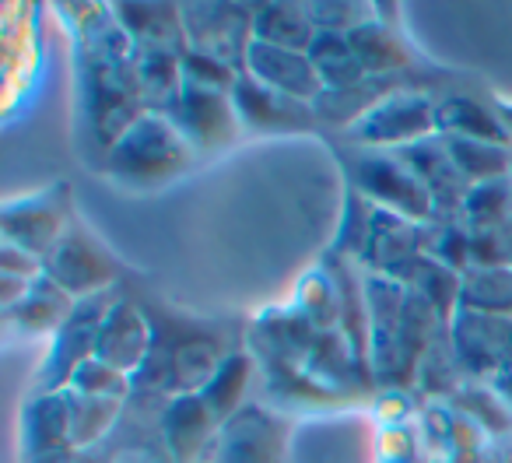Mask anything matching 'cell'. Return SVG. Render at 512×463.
I'll return each mask as SVG.
<instances>
[{
    "label": "cell",
    "mask_w": 512,
    "mask_h": 463,
    "mask_svg": "<svg viewBox=\"0 0 512 463\" xmlns=\"http://www.w3.org/2000/svg\"><path fill=\"white\" fill-rule=\"evenodd\" d=\"M81 85H85L88 120H92L95 137L106 144V151L130 123L151 113L144 102L141 78H137V50L127 32L116 25L113 11L102 15V29H92L88 36Z\"/></svg>",
    "instance_id": "obj_1"
},
{
    "label": "cell",
    "mask_w": 512,
    "mask_h": 463,
    "mask_svg": "<svg viewBox=\"0 0 512 463\" xmlns=\"http://www.w3.org/2000/svg\"><path fill=\"white\" fill-rule=\"evenodd\" d=\"M365 299L372 313V362H376L379 383H407L439 316L407 285L379 274L369 278Z\"/></svg>",
    "instance_id": "obj_2"
},
{
    "label": "cell",
    "mask_w": 512,
    "mask_h": 463,
    "mask_svg": "<svg viewBox=\"0 0 512 463\" xmlns=\"http://www.w3.org/2000/svg\"><path fill=\"white\" fill-rule=\"evenodd\" d=\"M197 151L169 113H144L106 151V172L130 186H158L183 176Z\"/></svg>",
    "instance_id": "obj_3"
},
{
    "label": "cell",
    "mask_w": 512,
    "mask_h": 463,
    "mask_svg": "<svg viewBox=\"0 0 512 463\" xmlns=\"http://www.w3.org/2000/svg\"><path fill=\"white\" fill-rule=\"evenodd\" d=\"M355 186L369 204H376L379 211H390L397 218L407 221H432L435 204L428 197V190L421 186V179L400 162V155H383V151H369V155L355 158L351 165Z\"/></svg>",
    "instance_id": "obj_4"
},
{
    "label": "cell",
    "mask_w": 512,
    "mask_h": 463,
    "mask_svg": "<svg viewBox=\"0 0 512 463\" xmlns=\"http://www.w3.org/2000/svg\"><path fill=\"white\" fill-rule=\"evenodd\" d=\"M67 214H71V190L67 183L46 186L39 193H29L22 200H11L0 214V228H4V243L22 246L32 257L46 260L57 243L67 236Z\"/></svg>",
    "instance_id": "obj_5"
},
{
    "label": "cell",
    "mask_w": 512,
    "mask_h": 463,
    "mask_svg": "<svg viewBox=\"0 0 512 463\" xmlns=\"http://www.w3.org/2000/svg\"><path fill=\"white\" fill-rule=\"evenodd\" d=\"M348 134L358 144L369 148H411L425 137L439 134V106L425 95H383L369 113H362L348 127Z\"/></svg>",
    "instance_id": "obj_6"
},
{
    "label": "cell",
    "mask_w": 512,
    "mask_h": 463,
    "mask_svg": "<svg viewBox=\"0 0 512 463\" xmlns=\"http://www.w3.org/2000/svg\"><path fill=\"white\" fill-rule=\"evenodd\" d=\"M256 8L242 4H183V25L190 50L218 57L235 71H246L249 46H253Z\"/></svg>",
    "instance_id": "obj_7"
},
{
    "label": "cell",
    "mask_w": 512,
    "mask_h": 463,
    "mask_svg": "<svg viewBox=\"0 0 512 463\" xmlns=\"http://www.w3.org/2000/svg\"><path fill=\"white\" fill-rule=\"evenodd\" d=\"M43 274L57 281L71 299L85 302L95 295H106L116 281V264L85 228H67V236L57 243V250L43 260Z\"/></svg>",
    "instance_id": "obj_8"
},
{
    "label": "cell",
    "mask_w": 512,
    "mask_h": 463,
    "mask_svg": "<svg viewBox=\"0 0 512 463\" xmlns=\"http://www.w3.org/2000/svg\"><path fill=\"white\" fill-rule=\"evenodd\" d=\"M113 306V299L95 295V299L78 302V309L71 313V320L53 334V344L46 351V362L39 365V390L43 393H64L71 376L78 372L81 362L95 358V334L99 323L106 316V309Z\"/></svg>",
    "instance_id": "obj_9"
},
{
    "label": "cell",
    "mask_w": 512,
    "mask_h": 463,
    "mask_svg": "<svg viewBox=\"0 0 512 463\" xmlns=\"http://www.w3.org/2000/svg\"><path fill=\"white\" fill-rule=\"evenodd\" d=\"M425 257H428V239L418 221L397 218V214L379 211L376 207L369 243H365V250H362V260H369L372 271H376L379 278L407 285Z\"/></svg>",
    "instance_id": "obj_10"
},
{
    "label": "cell",
    "mask_w": 512,
    "mask_h": 463,
    "mask_svg": "<svg viewBox=\"0 0 512 463\" xmlns=\"http://www.w3.org/2000/svg\"><path fill=\"white\" fill-rule=\"evenodd\" d=\"M64 393H39L22 411V463H78Z\"/></svg>",
    "instance_id": "obj_11"
},
{
    "label": "cell",
    "mask_w": 512,
    "mask_h": 463,
    "mask_svg": "<svg viewBox=\"0 0 512 463\" xmlns=\"http://www.w3.org/2000/svg\"><path fill=\"white\" fill-rule=\"evenodd\" d=\"M151 348H155V334H151L148 316L134 302L116 299L106 309L99 334H95V358L134 379V372H141L148 362Z\"/></svg>",
    "instance_id": "obj_12"
},
{
    "label": "cell",
    "mask_w": 512,
    "mask_h": 463,
    "mask_svg": "<svg viewBox=\"0 0 512 463\" xmlns=\"http://www.w3.org/2000/svg\"><path fill=\"white\" fill-rule=\"evenodd\" d=\"M449 334H453L456 358L470 372H495L502 379L512 376V320L460 309Z\"/></svg>",
    "instance_id": "obj_13"
},
{
    "label": "cell",
    "mask_w": 512,
    "mask_h": 463,
    "mask_svg": "<svg viewBox=\"0 0 512 463\" xmlns=\"http://www.w3.org/2000/svg\"><path fill=\"white\" fill-rule=\"evenodd\" d=\"M172 123L183 130V137L193 144V151H218L239 130V113H235L232 95L200 92V88L183 85V95L169 109Z\"/></svg>",
    "instance_id": "obj_14"
},
{
    "label": "cell",
    "mask_w": 512,
    "mask_h": 463,
    "mask_svg": "<svg viewBox=\"0 0 512 463\" xmlns=\"http://www.w3.org/2000/svg\"><path fill=\"white\" fill-rule=\"evenodd\" d=\"M246 74L260 81V85L288 95V99L306 102V106H316V102L327 95V85H323V78L316 74L309 53L253 43L249 46V57H246Z\"/></svg>",
    "instance_id": "obj_15"
},
{
    "label": "cell",
    "mask_w": 512,
    "mask_h": 463,
    "mask_svg": "<svg viewBox=\"0 0 512 463\" xmlns=\"http://www.w3.org/2000/svg\"><path fill=\"white\" fill-rule=\"evenodd\" d=\"M397 155H400V162L421 179V186H425L428 197H432V204H435V214L463 211V200H467V193H470V183L460 176V169H456L442 134L425 137V141L411 144V148H400Z\"/></svg>",
    "instance_id": "obj_16"
},
{
    "label": "cell",
    "mask_w": 512,
    "mask_h": 463,
    "mask_svg": "<svg viewBox=\"0 0 512 463\" xmlns=\"http://www.w3.org/2000/svg\"><path fill=\"white\" fill-rule=\"evenodd\" d=\"M232 102H235V113H239V123H246L249 130L278 134V130H302L313 123V106L295 102L288 95L274 92V88L260 85L246 71L235 81Z\"/></svg>",
    "instance_id": "obj_17"
},
{
    "label": "cell",
    "mask_w": 512,
    "mask_h": 463,
    "mask_svg": "<svg viewBox=\"0 0 512 463\" xmlns=\"http://www.w3.org/2000/svg\"><path fill=\"white\" fill-rule=\"evenodd\" d=\"M221 421L211 414L200 393H179L169 400L162 414V435L176 463H197L214 439V428Z\"/></svg>",
    "instance_id": "obj_18"
},
{
    "label": "cell",
    "mask_w": 512,
    "mask_h": 463,
    "mask_svg": "<svg viewBox=\"0 0 512 463\" xmlns=\"http://www.w3.org/2000/svg\"><path fill=\"white\" fill-rule=\"evenodd\" d=\"M113 18L127 32L134 50H169V53L190 50L183 8H176V4H116Z\"/></svg>",
    "instance_id": "obj_19"
},
{
    "label": "cell",
    "mask_w": 512,
    "mask_h": 463,
    "mask_svg": "<svg viewBox=\"0 0 512 463\" xmlns=\"http://www.w3.org/2000/svg\"><path fill=\"white\" fill-rule=\"evenodd\" d=\"M316 36H320V29L309 18L306 4H260L253 15V43L309 53Z\"/></svg>",
    "instance_id": "obj_20"
},
{
    "label": "cell",
    "mask_w": 512,
    "mask_h": 463,
    "mask_svg": "<svg viewBox=\"0 0 512 463\" xmlns=\"http://www.w3.org/2000/svg\"><path fill=\"white\" fill-rule=\"evenodd\" d=\"M74 309H78V299H71L57 281H50L43 274V278H36V285L25 295L22 306H15L4 316H8L11 327L36 337V334H57V330L71 320Z\"/></svg>",
    "instance_id": "obj_21"
},
{
    "label": "cell",
    "mask_w": 512,
    "mask_h": 463,
    "mask_svg": "<svg viewBox=\"0 0 512 463\" xmlns=\"http://www.w3.org/2000/svg\"><path fill=\"white\" fill-rule=\"evenodd\" d=\"M348 39H351V50H355L358 64H362L365 78H386V74L404 71V67L411 64L407 46L400 43L397 32L386 22H379V18H369V22H362L358 29H351Z\"/></svg>",
    "instance_id": "obj_22"
},
{
    "label": "cell",
    "mask_w": 512,
    "mask_h": 463,
    "mask_svg": "<svg viewBox=\"0 0 512 463\" xmlns=\"http://www.w3.org/2000/svg\"><path fill=\"white\" fill-rule=\"evenodd\" d=\"M439 134L442 137H467V141H488V144H509L498 109H488L474 99L453 95L439 106Z\"/></svg>",
    "instance_id": "obj_23"
},
{
    "label": "cell",
    "mask_w": 512,
    "mask_h": 463,
    "mask_svg": "<svg viewBox=\"0 0 512 463\" xmlns=\"http://www.w3.org/2000/svg\"><path fill=\"white\" fill-rule=\"evenodd\" d=\"M460 309L512 320V267H470L463 274Z\"/></svg>",
    "instance_id": "obj_24"
},
{
    "label": "cell",
    "mask_w": 512,
    "mask_h": 463,
    "mask_svg": "<svg viewBox=\"0 0 512 463\" xmlns=\"http://www.w3.org/2000/svg\"><path fill=\"white\" fill-rule=\"evenodd\" d=\"M309 60H313L316 74L323 78L327 92H344V88H355L365 81V71L358 64L355 50H351V39L344 32H320L316 43L309 46Z\"/></svg>",
    "instance_id": "obj_25"
},
{
    "label": "cell",
    "mask_w": 512,
    "mask_h": 463,
    "mask_svg": "<svg viewBox=\"0 0 512 463\" xmlns=\"http://www.w3.org/2000/svg\"><path fill=\"white\" fill-rule=\"evenodd\" d=\"M442 141H446L456 169L470 186L495 183V179H505L512 172V155L505 144L467 141V137H442Z\"/></svg>",
    "instance_id": "obj_26"
},
{
    "label": "cell",
    "mask_w": 512,
    "mask_h": 463,
    "mask_svg": "<svg viewBox=\"0 0 512 463\" xmlns=\"http://www.w3.org/2000/svg\"><path fill=\"white\" fill-rule=\"evenodd\" d=\"M64 400H67V418H71V439L78 449H88L106 439L123 411V400L81 397L74 390H64Z\"/></svg>",
    "instance_id": "obj_27"
},
{
    "label": "cell",
    "mask_w": 512,
    "mask_h": 463,
    "mask_svg": "<svg viewBox=\"0 0 512 463\" xmlns=\"http://www.w3.org/2000/svg\"><path fill=\"white\" fill-rule=\"evenodd\" d=\"M414 295L428 302L435 309L439 320H456L460 313V292H463V274H456L453 267L439 264V260L425 257L414 271V278L407 281Z\"/></svg>",
    "instance_id": "obj_28"
},
{
    "label": "cell",
    "mask_w": 512,
    "mask_h": 463,
    "mask_svg": "<svg viewBox=\"0 0 512 463\" xmlns=\"http://www.w3.org/2000/svg\"><path fill=\"white\" fill-rule=\"evenodd\" d=\"M463 218H467L470 232H484V228H509L512 225V172L495 183L470 186L467 200H463Z\"/></svg>",
    "instance_id": "obj_29"
},
{
    "label": "cell",
    "mask_w": 512,
    "mask_h": 463,
    "mask_svg": "<svg viewBox=\"0 0 512 463\" xmlns=\"http://www.w3.org/2000/svg\"><path fill=\"white\" fill-rule=\"evenodd\" d=\"M246 383H249V358L225 355L218 369H214V376L207 379V386L200 390V397H204V404L211 407L214 418L225 421L239 411V400H242V393H246Z\"/></svg>",
    "instance_id": "obj_30"
},
{
    "label": "cell",
    "mask_w": 512,
    "mask_h": 463,
    "mask_svg": "<svg viewBox=\"0 0 512 463\" xmlns=\"http://www.w3.org/2000/svg\"><path fill=\"white\" fill-rule=\"evenodd\" d=\"M67 390L81 393V397H106V400H127L134 390V379L116 372L113 365L99 362V358H88L78 365V372L71 376Z\"/></svg>",
    "instance_id": "obj_31"
},
{
    "label": "cell",
    "mask_w": 512,
    "mask_h": 463,
    "mask_svg": "<svg viewBox=\"0 0 512 463\" xmlns=\"http://www.w3.org/2000/svg\"><path fill=\"white\" fill-rule=\"evenodd\" d=\"M239 74L242 71H235L232 64H225V60H218V57H207V53H200V50L183 53V85L200 88V92L232 95Z\"/></svg>",
    "instance_id": "obj_32"
},
{
    "label": "cell",
    "mask_w": 512,
    "mask_h": 463,
    "mask_svg": "<svg viewBox=\"0 0 512 463\" xmlns=\"http://www.w3.org/2000/svg\"><path fill=\"white\" fill-rule=\"evenodd\" d=\"M428 257L439 264L453 267L456 274H467L470 267V228L467 225H442L432 239H428Z\"/></svg>",
    "instance_id": "obj_33"
},
{
    "label": "cell",
    "mask_w": 512,
    "mask_h": 463,
    "mask_svg": "<svg viewBox=\"0 0 512 463\" xmlns=\"http://www.w3.org/2000/svg\"><path fill=\"white\" fill-rule=\"evenodd\" d=\"M306 8L320 32H344V36L372 18L362 4H306Z\"/></svg>",
    "instance_id": "obj_34"
},
{
    "label": "cell",
    "mask_w": 512,
    "mask_h": 463,
    "mask_svg": "<svg viewBox=\"0 0 512 463\" xmlns=\"http://www.w3.org/2000/svg\"><path fill=\"white\" fill-rule=\"evenodd\" d=\"M0 274H11V278H43V260L32 257L22 246L4 243L0 246Z\"/></svg>",
    "instance_id": "obj_35"
},
{
    "label": "cell",
    "mask_w": 512,
    "mask_h": 463,
    "mask_svg": "<svg viewBox=\"0 0 512 463\" xmlns=\"http://www.w3.org/2000/svg\"><path fill=\"white\" fill-rule=\"evenodd\" d=\"M32 285H36V278H11V274H0V306H4V313L22 306L25 295L32 292Z\"/></svg>",
    "instance_id": "obj_36"
},
{
    "label": "cell",
    "mask_w": 512,
    "mask_h": 463,
    "mask_svg": "<svg viewBox=\"0 0 512 463\" xmlns=\"http://www.w3.org/2000/svg\"><path fill=\"white\" fill-rule=\"evenodd\" d=\"M498 116H502L505 130H509V137H512V102H502V106H498Z\"/></svg>",
    "instance_id": "obj_37"
},
{
    "label": "cell",
    "mask_w": 512,
    "mask_h": 463,
    "mask_svg": "<svg viewBox=\"0 0 512 463\" xmlns=\"http://www.w3.org/2000/svg\"><path fill=\"white\" fill-rule=\"evenodd\" d=\"M509 239H512V225H509Z\"/></svg>",
    "instance_id": "obj_38"
},
{
    "label": "cell",
    "mask_w": 512,
    "mask_h": 463,
    "mask_svg": "<svg viewBox=\"0 0 512 463\" xmlns=\"http://www.w3.org/2000/svg\"><path fill=\"white\" fill-rule=\"evenodd\" d=\"M78 463H81V460H78Z\"/></svg>",
    "instance_id": "obj_39"
}]
</instances>
